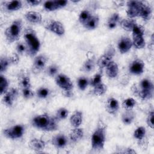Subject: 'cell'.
I'll return each instance as SVG.
<instances>
[{
	"instance_id": "3",
	"label": "cell",
	"mask_w": 154,
	"mask_h": 154,
	"mask_svg": "<svg viewBox=\"0 0 154 154\" xmlns=\"http://www.w3.org/2000/svg\"><path fill=\"white\" fill-rule=\"evenodd\" d=\"M24 42L27 48L26 54L30 57H35L40 49L41 44L36 32L31 28H28L23 32Z\"/></svg>"
},
{
	"instance_id": "42",
	"label": "cell",
	"mask_w": 154,
	"mask_h": 154,
	"mask_svg": "<svg viewBox=\"0 0 154 154\" xmlns=\"http://www.w3.org/2000/svg\"><path fill=\"white\" fill-rule=\"evenodd\" d=\"M89 84L90 80L85 76H81L77 79V85L80 90H85Z\"/></svg>"
},
{
	"instance_id": "40",
	"label": "cell",
	"mask_w": 154,
	"mask_h": 154,
	"mask_svg": "<svg viewBox=\"0 0 154 154\" xmlns=\"http://www.w3.org/2000/svg\"><path fill=\"white\" fill-rule=\"evenodd\" d=\"M137 102L132 97H128L125 99L122 103V107L125 110H130L132 109L136 105Z\"/></svg>"
},
{
	"instance_id": "26",
	"label": "cell",
	"mask_w": 154,
	"mask_h": 154,
	"mask_svg": "<svg viewBox=\"0 0 154 154\" xmlns=\"http://www.w3.org/2000/svg\"><path fill=\"white\" fill-rule=\"evenodd\" d=\"M137 24V23L136 21L134 19H131L129 17L121 19L119 23V25L121 26V28L125 31H126L128 32H131L134 27Z\"/></svg>"
},
{
	"instance_id": "10",
	"label": "cell",
	"mask_w": 154,
	"mask_h": 154,
	"mask_svg": "<svg viewBox=\"0 0 154 154\" xmlns=\"http://www.w3.org/2000/svg\"><path fill=\"white\" fill-rule=\"evenodd\" d=\"M48 61V57L45 54H40L35 56L32 64V70L33 73H38L45 69Z\"/></svg>"
},
{
	"instance_id": "39",
	"label": "cell",
	"mask_w": 154,
	"mask_h": 154,
	"mask_svg": "<svg viewBox=\"0 0 154 154\" xmlns=\"http://www.w3.org/2000/svg\"><path fill=\"white\" fill-rule=\"evenodd\" d=\"M69 115V110L63 107L58 108L55 114V118L57 120H63L66 119Z\"/></svg>"
},
{
	"instance_id": "44",
	"label": "cell",
	"mask_w": 154,
	"mask_h": 154,
	"mask_svg": "<svg viewBox=\"0 0 154 154\" xmlns=\"http://www.w3.org/2000/svg\"><path fill=\"white\" fill-rule=\"evenodd\" d=\"M43 8L48 11H53L58 10L55 1H46L43 3Z\"/></svg>"
},
{
	"instance_id": "17",
	"label": "cell",
	"mask_w": 154,
	"mask_h": 154,
	"mask_svg": "<svg viewBox=\"0 0 154 154\" xmlns=\"http://www.w3.org/2000/svg\"><path fill=\"white\" fill-rule=\"evenodd\" d=\"M134 138L137 141L140 147L144 146L146 138V129L144 126H139L137 128L133 133Z\"/></svg>"
},
{
	"instance_id": "38",
	"label": "cell",
	"mask_w": 154,
	"mask_h": 154,
	"mask_svg": "<svg viewBox=\"0 0 154 154\" xmlns=\"http://www.w3.org/2000/svg\"><path fill=\"white\" fill-rule=\"evenodd\" d=\"M51 93L50 89L46 87H41L36 90V95L39 99H45L48 98Z\"/></svg>"
},
{
	"instance_id": "21",
	"label": "cell",
	"mask_w": 154,
	"mask_h": 154,
	"mask_svg": "<svg viewBox=\"0 0 154 154\" xmlns=\"http://www.w3.org/2000/svg\"><path fill=\"white\" fill-rule=\"evenodd\" d=\"M83 120L82 112L79 110L75 111L70 116L69 122L71 126L73 128L79 127L82 124Z\"/></svg>"
},
{
	"instance_id": "28",
	"label": "cell",
	"mask_w": 154,
	"mask_h": 154,
	"mask_svg": "<svg viewBox=\"0 0 154 154\" xmlns=\"http://www.w3.org/2000/svg\"><path fill=\"white\" fill-rule=\"evenodd\" d=\"M121 20V17L119 13H114L112 14L108 19L106 22V26L109 29H114L119 24Z\"/></svg>"
},
{
	"instance_id": "35",
	"label": "cell",
	"mask_w": 154,
	"mask_h": 154,
	"mask_svg": "<svg viewBox=\"0 0 154 154\" xmlns=\"http://www.w3.org/2000/svg\"><path fill=\"white\" fill-rule=\"evenodd\" d=\"M9 82L8 79L4 75H0V93L1 95L2 96L9 89Z\"/></svg>"
},
{
	"instance_id": "6",
	"label": "cell",
	"mask_w": 154,
	"mask_h": 154,
	"mask_svg": "<svg viewBox=\"0 0 154 154\" xmlns=\"http://www.w3.org/2000/svg\"><path fill=\"white\" fill-rule=\"evenodd\" d=\"M25 131V126L22 124H16L3 130L4 136L10 140H17L23 137Z\"/></svg>"
},
{
	"instance_id": "29",
	"label": "cell",
	"mask_w": 154,
	"mask_h": 154,
	"mask_svg": "<svg viewBox=\"0 0 154 154\" xmlns=\"http://www.w3.org/2000/svg\"><path fill=\"white\" fill-rule=\"evenodd\" d=\"M99 23V17L97 15H92L90 19L84 25V27L88 30H93L97 28Z\"/></svg>"
},
{
	"instance_id": "1",
	"label": "cell",
	"mask_w": 154,
	"mask_h": 154,
	"mask_svg": "<svg viewBox=\"0 0 154 154\" xmlns=\"http://www.w3.org/2000/svg\"><path fill=\"white\" fill-rule=\"evenodd\" d=\"M106 125L99 119L91 137V148L94 151L103 150L106 141Z\"/></svg>"
},
{
	"instance_id": "30",
	"label": "cell",
	"mask_w": 154,
	"mask_h": 154,
	"mask_svg": "<svg viewBox=\"0 0 154 154\" xmlns=\"http://www.w3.org/2000/svg\"><path fill=\"white\" fill-rule=\"evenodd\" d=\"M132 42V45L138 49H143L146 46L144 35H133Z\"/></svg>"
},
{
	"instance_id": "34",
	"label": "cell",
	"mask_w": 154,
	"mask_h": 154,
	"mask_svg": "<svg viewBox=\"0 0 154 154\" xmlns=\"http://www.w3.org/2000/svg\"><path fill=\"white\" fill-rule=\"evenodd\" d=\"M59 66L55 64H52L47 66L45 69V73L46 75L49 77L53 78L55 77L59 72Z\"/></svg>"
},
{
	"instance_id": "11",
	"label": "cell",
	"mask_w": 154,
	"mask_h": 154,
	"mask_svg": "<svg viewBox=\"0 0 154 154\" xmlns=\"http://www.w3.org/2000/svg\"><path fill=\"white\" fill-rule=\"evenodd\" d=\"M19 95V91L16 88H10L2 96V102L7 107L13 105Z\"/></svg>"
},
{
	"instance_id": "49",
	"label": "cell",
	"mask_w": 154,
	"mask_h": 154,
	"mask_svg": "<svg viewBox=\"0 0 154 154\" xmlns=\"http://www.w3.org/2000/svg\"><path fill=\"white\" fill-rule=\"evenodd\" d=\"M56 4L57 5V7L58 8V9L62 8L63 7H64L65 6L67 5L68 1H66V0H61V1H55Z\"/></svg>"
},
{
	"instance_id": "37",
	"label": "cell",
	"mask_w": 154,
	"mask_h": 154,
	"mask_svg": "<svg viewBox=\"0 0 154 154\" xmlns=\"http://www.w3.org/2000/svg\"><path fill=\"white\" fill-rule=\"evenodd\" d=\"M93 87V93L95 96H101L103 95L107 91V86L103 82L97 84Z\"/></svg>"
},
{
	"instance_id": "27",
	"label": "cell",
	"mask_w": 154,
	"mask_h": 154,
	"mask_svg": "<svg viewBox=\"0 0 154 154\" xmlns=\"http://www.w3.org/2000/svg\"><path fill=\"white\" fill-rule=\"evenodd\" d=\"M132 90L135 93V94L137 95L142 100H147L152 98L153 90H140L138 89L136 86Z\"/></svg>"
},
{
	"instance_id": "33",
	"label": "cell",
	"mask_w": 154,
	"mask_h": 154,
	"mask_svg": "<svg viewBox=\"0 0 154 154\" xmlns=\"http://www.w3.org/2000/svg\"><path fill=\"white\" fill-rule=\"evenodd\" d=\"M12 64L10 57L1 56L0 58V72L2 74L6 72L8 69L9 66Z\"/></svg>"
},
{
	"instance_id": "5",
	"label": "cell",
	"mask_w": 154,
	"mask_h": 154,
	"mask_svg": "<svg viewBox=\"0 0 154 154\" xmlns=\"http://www.w3.org/2000/svg\"><path fill=\"white\" fill-rule=\"evenodd\" d=\"M55 82L57 85L64 92L66 96H70L73 85L68 76L63 73H58L55 77Z\"/></svg>"
},
{
	"instance_id": "19",
	"label": "cell",
	"mask_w": 154,
	"mask_h": 154,
	"mask_svg": "<svg viewBox=\"0 0 154 154\" xmlns=\"http://www.w3.org/2000/svg\"><path fill=\"white\" fill-rule=\"evenodd\" d=\"M95 64L96 61L94 57L91 54L90 56H88L87 58L84 61L80 70L84 73H89L94 69Z\"/></svg>"
},
{
	"instance_id": "16",
	"label": "cell",
	"mask_w": 154,
	"mask_h": 154,
	"mask_svg": "<svg viewBox=\"0 0 154 154\" xmlns=\"http://www.w3.org/2000/svg\"><path fill=\"white\" fill-rule=\"evenodd\" d=\"M119 109V101L113 97L108 98L105 103L106 111L111 115H116Z\"/></svg>"
},
{
	"instance_id": "32",
	"label": "cell",
	"mask_w": 154,
	"mask_h": 154,
	"mask_svg": "<svg viewBox=\"0 0 154 154\" xmlns=\"http://www.w3.org/2000/svg\"><path fill=\"white\" fill-rule=\"evenodd\" d=\"M137 88L140 90H153V84L152 81L148 78H144L140 81Z\"/></svg>"
},
{
	"instance_id": "12",
	"label": "cell",
	"mask_w": 154,
	"mask_h": 154,
	"mask_svg": "<svg viewBox=\"0 0 154 154\" xmlns=\"http://www.w3.org/2000/svg\"><path fill=\"white\" fill-rule=\"evenodd\" d=\"M145 64L143 61L140 58L133 60L128 67L129 72L133 75H140L144 70Z\"/></svg>"
},
{
	"instance_id": "15",
	"label": "cell",
	"mask_w": 154,
	"mask_h": 154,
	"mask_svg": "<svg viewBox=\"0 0 154 154\" xmlns=\"http://www.w3.org/2000/svg\"><path fill=\"white\" fill-rule=\"evenodd\" d=\"M46 142L43 140L38 138H32L28 143L29 149L35 153H42L46 148Z\"/></svg>"
},
{
	"instance_id": "13",
	"label": "cell",
	"mask_w": 154,
	"mask_h": 154,
	"mask_svg": "<svg viewBox=\"0 0 154 154\" xmlns=\"http://www.w3.org/2000/svg\"><path fill=\"white\" fill-rule=\"evenodd\" d=\"M51 144L57 149H63L68 143V138L62 133H59L53 136L51 140Z\"/></svg>"
},
{
	"instance_id": "25",
	"label": "cell",
	"mask_w": 154,
	"mask_h": 154,
	"mask_svg": "<svg viewBox=\"0 0 154 154\" xmlns=\"http://www.w3.org/2000/svg\"><path fill=\"white\" fill-rule=\"evenodd\" d=\"M135 119V114L132 111V109L130 110H125L122 114L121 120L122 122L125 125H129L132 124Z\"/></svg>"
},
{
	"instance_id": "48",
	"label": "cell",
	"mask_w": 154,
	"mask_h": 154,
	"mask_svg": "<svg viewBox=\"0 0 154 154\" xmlns=\"http://www.w3.org/2000/svg\"><path fill=\"white\" fill-rule=\"evenodd\" d=\"M10 58L12 64H16L19 61V55L17 54H13L11 56H10Z\"/></svg>"
},
{
	"instance_id": "8",
	"label": "cell",
	"mask_w": 154,
	"mask_h": 154,
	"mask_svg": "<svg viewBox=\"0 0 154 154\" xmlns=\"http://www.w3.org/2000/svg\"><path fill=\"white\" fill-rule=\"evenodd\" d=\"M44 28L58 36H62L65 33V28L63 24L57 20L49 19L43 22Z\"/></svg>"
},
{
	"instance_id": "36",
	"label": "cell",
	"mask_w": 154,
	"mask_h": 154,
	"mask_svg": "<svg viewBox=\"0 0 154 154\" xmlns=\"http://www.w3.org/2000/svg\"><path fill=\"white\" fill-rule=\"evenodd\" d=\"M93 14L91 13V12L88 10H83L81 11V13L79 14L78 17V20L79 23L82 25L83 26L87 22V21L90 19Z\"/></svg>"
},
{
	"instance_id": "43",
	"label": "cell",
	"mask_w": 154,
	"mask_h": 154,
	"mask_svg": "<svg viewBox=\"0 0 154 154\" xmlns=\"http://www.w3.org/2000/svg\"><path fill=\"white\" fill-rule=\"evenodd\" d=\"M115 153H122V154H134L137 153L136 151L132 148L124 146H117L115 149Z\"/></svg>"
},
{
	"instance_id": "22",
	"label": "cell",
	"mask_w": 154,
	"mask_h": 154,
	"mask_svg": "<svg viewBox=\"0 0 154 154\" xmlns=\"http://www.w3.org/2000/svg\"><path fill=\"white\" fill-rule=\"evenodd\" d=\"M105 72L107 76L109 78L114 79L116 78L119 75V66L116 62L114 60L111 61L106 67H105Z\"/></svg>"
},
{
	"instance_id": "24",
	"label": "cell",
	"mask_w": 154,
	"mask_h": 154,
	"mask_svg": "<svg viewBox=\"0 0 154 154\" xmlns=\"http://www.w3.org/2000/svg\"><path fill=\"white\" fill-rule=\"evenodd\" d=\"M139 17L146 22L151 19L152 17V8L149 4L144 2Z\"/></svg>"
},
{
	"instance_id": "23",
	"label": "cell",
	"mask_w": 154,
	"mask_h": 154,
	"mask_svg": "<svg viewBox=\"0 0 154 154\" xmlns=\"http://www.w3.org/2000/svg\"><path fill=\"white\" fill-rule=\"evenodd\" d=\"M4 9L7 11H16L22 8L23 3L21 1H10L5 2L2 5Z\"/></svg>"
},
{
	"instance_id": "20",
	"label": "cell",
	"mask_w": 154,
	"mask_h": 154,
	"mask_svg": "<svg viewBox=\"0 0 154 154\" xmlns=\"http://www.w3.org/2000/svg\"><path fill=\"white\" fill-rule=\"evenodd\" d=\"M84 135V132L83 129L79 127L73 128L70 131L69 134V137L72 142L78 143L83 138Z\"/></svg>"
},
{
	"instance_id": "31",
	"label": "cell",
	"mask_w": 154,
	"mask_h": 154,
	"mask_svg": "<svg viewBox=\"0 0 154 154\" xmlns=\"http://www.w3.org/2000/svg\"><path fill=\"white\" fill-rule=\"evenodd\" d=\"M18 83L20 90L32 87L30 78L26 74H22L19 76L18 78Z\"/></svg>"
},
{
	"instance_id": "18",
	"label": "cell",
	"mask_w": 154,
	"mask_h": 154,
	"mask_svg": "<svg viewBox=\"0 0 154 154\" xmlns=\"http://www.w3.org/2000/svg\"><path fill=\"white\" fill-rule=\"evenodd\" d=\"M24 17L28 22L33 24H40L42 22V14L37 11H30L25 13Z\"/></svg>"
},
{
	"instance_id": "46",
	"label": "cell",
	"mask_w": 154,
	"mask_h": 154,
	"mask_svg": "<svg viewBox=\"0 0 154 154\" xmlns=\"http://www.w3.org/2000/svg\"><path fill=\"white\" fill-rule=\"evenodd\" d=\"M21 94L22 97L25 99H30L34 96V92L31 88H26L21 89Z\"/></svg>"
},
{
	"instance_id": "7",
	"label": "cell",
	"mask_w": 154,
	"mask_h": 154,
	"mask_svg": "<svg viewBox=\"0 0 154 154\" xmlns=\"http://www.w3.org/2000/svg\"><path fill=\"white\" fill-rule=\"evenodd\" d=\"M115 49L112 45H110L106 48L104 53L99 57L96 64L100 70L105 68L111 61H113V57L115 55Z\"/></svg>"
},
{
	"instance_id": "50",
	"label": "cell",
	"mask_w": 154,
	"mask_h": 154,
	"mask_svg": "<svg viewBox=\"0 0 154 154\" xmlns=\"http://www.w3.org/2000/svg\"><path fill=\"white\" fill-rule=\"evenodd\" d=\"M26 2L30 6H37L38 5L40 4H41L42 1H37V0H27L26 1Z\"/></svg>"
},
{
	"instance_id": "4",
	"label": "cell",
	"mask_w": 154,
	"mask_h": 154,
	"mask_svg": "<svg viewBox=\"0 0 154 154\" xmlns=\"http://www.w3.org/2000/svg\"><path fill=\"white\" fill-rule=\"evenodd\" d=\"M22 29V20L20 19H16L13 20L4 31L6 41L10 44L17 42L20 36Z\"/></svg>"
},
{
	"instance_id": "47",
	"label": "cell",
	"mask_w": 154,
	"mask_h": 154,
	"mask_svg": "<svg viewBox=\"0 0 154 154\" xmlns=\"http://www.w3.org/2000/svg\"><path fill=\"white\" fill-rule=\"evenodd\" d=\"M154 112H153V110L151 109L147 116L146 118V123L147 125V126L151 128V129H153L154 128V125H153V120H154Z\"/></svg>"
},
{
	"instance_id": "2",
	"label": "cell",
	"mask_w": 154,
	"mask_h": 154,
	"mask_svg": "<svg viewBox=\"0 0 154 154\" xmlns=\"http://www.w3.org/2000/svg\"><path fill=\"white\" fill-rule=\"evenodd\" d=\"M57 120L48 114H42L34 117L31 123L35 128L46 132L56 131L58 129Z\"/></svg>"
},
{
	"instance_id": "9",
	"label": "cell",
	"mask_w": 154,
	"mask_h": 154,
	"mask_svg": "<svg viewBox=\"0 0 154 154\" xmlns=\"http://www.w3.org/2000/svg\"><path fill=\"white\" fill-rule=\"evenodd\" d=\"M144 2L141 1H129L127 2L126 14L128 17L134 19L139 17Z\"/></svg>"
},
{
	"instance_id": "45",
	"label": "cell",
	"mask_w": 154,
	"mask_h": 154,
	"mask_svg": "<svg viewBox=\"0 0 154 154\" xmlns=\"http://www.w3.org/2000/svg\"><path fill=\"white\" fill-rule=\"evenodd\" d=\"M16 50L18 55H23L27 52V48L25 42L19 41L16 45Z\"/></svg>"
},
{
	"instance_id": "14",
	"label": "cell",
	"mask_w": 154,
	"mask_h": 154,
	"mask_svg": "<svg viewBox=\"0 0 154 154\" xmlns=\"http://www.w3.org/2000/svg\"><path fill=\"white\" fill-rule=\"evenodd\" d=\"M132 46V40L128 36L121 37L117 43L118 49L122 54L129 52Z\"/></svg>"
},
{
	"instance_id": "41",
	"label": "cell",
	"mask_w": 154,
	"mask_h": 154,
	"mask_svg": "<svg viewBox=\"0 0 154 154\" xmlns=\"http://www.w3.org/2000/svg\"><path fill=\"white\" fill-rule=\"evenodd\" d=\"M102 70H100L98 72L95 73L90 81V84L94 87L97 84L102 82Z\"/></svg>"
}]
</instances>
